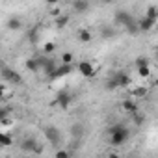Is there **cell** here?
Returning a JSON list of instances; mask_svg holds the SVG:
<instances>
[{
  "mask_svg": "<svg viewBox=\"0 0 158 158\" xmlns=\"http://www.w3.org/2000/svg\"><path fill=\"white\" fill-rule=\"evenodd\" d=\"M8 115H10V108H6V106H4L2 110H0V117H8Z\"/></svg>",
  "mask_w": 158,
  "mask_h": 158,
  "instance_id": "24",
  "label": "cell"
},
{
  "mask_svg": "<svg viewBox=\"0 0 158 158\" xmlns=\"http://www.w3.org/2000/svg\"><path fill=\"white\" fill-rule=\"evenodd\" d=\"M56 158H69V151L58 149V151H56Z\"/></svg>",
  "mask_w": 158,
  "mask_h": 158,
  "instance_id": "23",
  "label": "cell"
},
{
  "mask_svg": "<svg viewBox=\"0 0 158 158\" xmlns=\"http://www.w3.org/2000/svg\"><path fill=\"white\" fill-rule=\"evenodd\" d=\"M132 84V80H130V76L127 74V73H117L112 80L108 82V89H115V88H128Z\"/></svg>",
  "mask_w": 158,
  "mask_h": 158,
  "instance_id": "2",
  "label": "cell"
},
{
  "mask_svg": "<svg viewBox=\"0 0 158 158\" xmlns=\"http://www.w3.org/2000/svg\"><path fill=\"white\" fill-rule=\"evenodd\" d=\"M35 145H37V141H35V139H24V141H23V145H21V149H23L24 152H34Z\"/></svg>",
  "mask_w": 158,
  "mask_h": 158,
  "instance_id": "15",
  "label": "cell"
},
{
  "mask_svg": "<svg viewBox=\"0 0 158 158\" xmlns=\"http://www.w3.org/2000/svg\"><path fill=\"white\" fill-rule=\"evenodd\" d=\"M45 138L48 143H60V130L56 127L48 125V127H45Z\"/></svg>",
  "mask_w": 158,
  "mask_h": 158,
  "instance_id": "8",
  "label": "cell"
},
{
  "mask_svg": "<svg viewBox=\"0 0 158 158\" xmlns=\"http://www.w3.org/2000/svg\"><path fill=\"white\" fill-rule=\"evenodd\" d=\"M71 71H73V63H61V65L56 67V71H54L48 78H50V80H56V78H63V76H67Z\"/></svg>",
  "mask_w": 158,
  "mask_h": 158,
  "instance_id": "6",
  "label": "cell"
},
{
  "mask_svg": "<svg viewBox=\"0 0 158 158\" xmlns=\"http://www.w3.org/2000/svg\"><path fill=\"white\" fill-rule=\"evenodd\" d=\"M45 2H47L48 6H56V4H60V0H45Z\"/></svg>",
  "mask_w": 158,
  "mask_h": 158,
  "instance_id": "25",
  "label": "cell"
},
{
  "mask_svg": "<svg viewBox=\"0 0 158 158\" xmlns=\"http://www.w3.org/2000/svg\"><path fill=\"white\" fill-rule=\"evenodd\" d=\"M26 69H28V71H32V73H37V71L41 69V60L30 58V60L26 61Z\"/></svg>",
  "mask_w": 158,
  "mask_h": 158,
  "instance_id": "14",
  "label": "cell"
},
{
  "mask_svg": "<svg viewBox=\"0 0 158 158\" xmlns=\"http://www.w3.org/2000/svg\"><path fill=\"white\" fill-rule=\"evenodd\" d=\"M134 65H136V73L141 78H149L151 76V65H149V60L147 58H138Z\"/></svg>",
  "mask_w": 158,
  "mask_h": 158,
  "instance_id": "4",
  "label": "cell"
},
{
  "mask_svg": "<svg viewBox=\"0 0 158 158\" xmlns=\"http://www.w3.org/2000/svg\"><path fill=\"white\" fill-rule=\"evenodd\" d=\"M73 61H74V56H73V52H69V50L61 52V63H73Z\"/></svg>",
  "mask_w": 158,
  "mask_h": 158,
  "instance_id": "20",
  "label": "cell"
},
{
  "mask_svg": "<svg viewBox=\"0 0 158 158\" xmlns=\"http://www.w3.org/2000/svg\"><path fill=\"white\" fill-rule=\"evenodd\" d=\"M13 143V139H11V136L8 134V132H2V134H0V145H2V147H10Z\"/></svg>",
  "mask_w": 158,
  "mask_h": 158,
  "instance_id": "18",
  "label": "cell"
},
{
  "mask_svg": "<svg viewBox=\"0 0 158 158\" xmlns=\"http://www.w3.org/2000/svg\"><path fill=\"white\" fill-rule=\"evenodd\" d=\"M114 28H110V26H106V28H102V37L104 39H110V37H114Z\"/></svg>",
  "mask_w": 158,
  "mask_h": 158,
  "instance_id": "21",
  "label": "cell"
},
{
  "mask_svg": "<svg viewBox=\"0 0 158 158\" xmlns=\"http://www.w3.org/2000/svg\"><path fill=\"white\" fill-rule=\"evenodd\" d=\"M101 2H102V4H112L114 0H101Z\"/></svg>",
  "mask_w": 158,
  "mask_h": 158,
  "instance_id": "27",
  "label": "cell"
},
{
  "mask_svg": "<svg viewBox=\"0 0 158 158\" xmlns=\"http://www.w3.org/2000/svg\"><path fill=\"white\" fill-rule=\"evenodd\" d=\"M78 41L80 43H89L91 39H93V34L89 32V30H86V28H82V30H78Z\"/></svg>",
  "mask_w": 158,
  "mask_h": 158,
  "instance_id": "13",
  "label": "cell"
},
{
  "mask_svg": "<svg viewBox=\"0 0 158 158\" xmlns=\"http://www.w3.org/2000/svg\"><path fill=\"white\" fill-rule=\"evenodd\" d=\"M156 60H158V48H156Z\"/></svg>",
  "mask_w": 158,
  "mask_h": 158,
  "instance_id": "28",
  "label": "cell"
},
{
  "mask_svg": "<svg viewBox=\"0 0 158 158\" xmlns=\"http://www.w3.org/2000/svg\"><path fill=\"white\" fill-rule=\"evenodd\" d=\"M154 23H156V21H152V19H149L147 15H143V17L138 21V28H139V32H149V30H152Z\"/></svg>",
  "mask_w": 158,
  "mask_h": 158,
  "instance_id": "9",
  "label": "cell"
},
{
  "mask_svg": "<svg viewBox=\"0 0 158 158\" xmlns=\"http://www.w3.org/2000/svg\"><path fill=\"white\" fill-rule=\"evenodd\" d=\"M54 48H56V45H54V43H45L43 52H45V54H52V52H54Z\"/></svg>",
  "mask_w": 158,
  "mask_h": 158,
  "instance_id": "22",
  "label": "cell"
},
{
  "mask_svg": "<svg viewBox=\"0 0 158 158\" xmlns=\"http://www.w3.org/2000/svg\"><path fill=\"white\" fill-rule=\"evenodd\" d=\"M121 110L132 115V114H136V112H138V104H136V101H134V99H127V101H123Z\"/></svg>",
  "mask_w": 158,
  "mask_h": 158,
  "instance_id": "11",
  "label": "cell"
},
{
  "mask_svg": "<svg viewBox=\"0 0 158 158\" xmlns=\"http://www.w3.org/2000/svg\"><path fill=\"white\" fill-rule=\"evenodd\" d=\"M2 78H4L6 84H15V86L23 84V76L15 69H10V67H4L2 69Z\"/></svg>",
  "mask_w": 158,
  "mask_h": 158,
  "instance_id": "3",
  "label": "cell"
},
{
  "mask_svg": "<svg viewBox=\"0 0 158 158\" xmlns=\"http://www.w3.org/2000/svg\"><path fill=\"white\" fill-rule=\"evenodd\" d=\"M56 101H58V104H60L61 108H69V104L73 102V99H71V95H69L67 91H60L58 97H56Z\"/></svg>",
  "mask_w": 158,
  "mask_h": 158,
  "instance_id": "12",
  "label": "cell"
},
{
  "mask_svg": "<svg viewBox=\"0 0 158 158\" xmlns=\"http://www.w3.org/2000/svg\"><path fill=\"white\" fill-rule=\"evenodd\" d=\"M52 15H54V17H60V15H61V11H60V10H52Z\"/></svg>",
  "mask_w": 158,
  "mask_h": 158,
  "instance_id": "26",
  "label": "cell"
},
{
  "mask_svg": "<svg viewBox=\"0 0 158 158\" xmlns=\"http://www.w3.org/2000/svg\"><path fill=\"white\" fill-rule=\"evenodd\" d=\"M108 134H110V145L114 147H121L130 138V130L125 125H112L108 128Z\"/></svg>",
  "mask_w": 158,
  "mask_h": 158,
  "instance_id": "1",
  "label": "cell"
},
{
  "mask_svg": "<svg viewBox=\"0 0 158 158\" xmlns=\"http://www.w3.org/2000/svg\"><path fill=\"white\" fill-rule=\"evenodd\" d=\"M145 15H147L149 19H152V21H158V8H156V6H149L147 11H145Z\"/></svg>",
  "mask_w": 158,
  "mask_h": 158,
  "instance_id": "19",
  "label": "cell"
},
{
  "mask_svg": "<svg viewBox=\"0 0 158 158\" xmlns=\"http://www.w3.org/2000/svg\"><path fill=\"white\" fill-rule=\"evenodd\" d=\"M54 24L58 26V28H65L67 24H69V15H60V17H56V21H54Z\"/></svg>",
  "mask_w": 158,
  "mask_h": 158,
  "instance_id": "17",
  "label": "cell"
},
{
  "mask_svg": "<svg viewBox=\"0 0 158 158\" xmlns=\"http://www.w3.org/2000/svg\"><path fill=\"white\" fill-rule=\"evenodd\" d=\"M73 10H74V13L82 15V13H86L89 10V2H88V0H74V2H73Z\"/></svg>",
  "mask_w": 158,
  "mask_h": 158,
  "instance_id": "10",
  "label": "cell"
},
{
  "mask_svg": "<svg viewBox=\"0 0 158 158\" xmlns=\"http://www.w3.org/2000/svg\"><path fill=\"white\" fill-rule=\"evenodd\" d=\"M76 71L80 73L82 76L89 78V76H93V74H95V65H93L91 61L84 60V61H78V63H76Z\"/></svg>",
  "mask_w": 158,
  "mask_h": 158,
  "instance_id": "5",
  "label": "cell"
},
{
  "mask_svg": "<svg viewBox=\"0 0 158 158\" xmlns=\"http://www.w3.org/2000/svg\"><path fill=\"white\" fill-rule=\"evenodd\" d=\"M115 24H119V26H123V28H127L132 21H134V17L130 15V13H127V11H123V10H119V11H115Z\"/></svg>",
  "mask_w": 158,
  "mask_h": 158,
  "instance_id": "7",
  "label": "cell"
},
{
  "mask_svg": "<svg viewBox=\"0 0 158 158\" xmlns=\"http://www.w3.org/2000/svg\"><path fill=\"white\" fill-rule=\"evenodd\" d=\"M8 28H10V30H21V28H23V21H21L19 17H11V19L8 21Z\"/></svg>",
  "mask_w": 158,
  "mask_h": 158,
  "instance_id": "16",
  "label": "cell"
}]
</instances>
